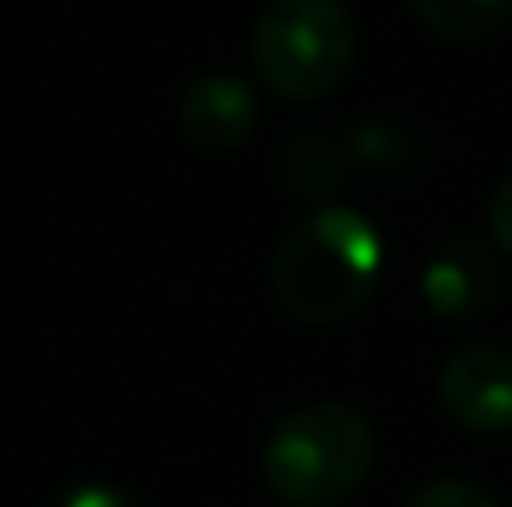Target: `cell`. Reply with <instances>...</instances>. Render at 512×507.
Wrapping results in <instances>:
<instances>
[{
  "label": "cell",
  "mask_w": 512,
  "mask_h": 507,
  "mask_svg": "<svg viewBox=\"0 0 512 507\" xmlns=\"http://www.w3.org/2000/svg\"><path fill=\"white\" fill-rule=\"evenodd\" d=\"M378 274L383 239L348 204H324L274 249V294L299 324H343L368 304Z\"/></svg>",
  "instance_id": "cell-1"
},
{
  "label": "cell",
  "mask_w": 512,
  "mask_h": 507,
  "mask_svg": "<svg viewBox=\"0 0 512 507\" xmlns=\"http://www.w3.org/2000/svg\"><path fill=\"white\" fill-rule=\"evenodd\" d=\"M373 473V428L348 403H304L264 443V483L284 507H339Z\"/></svg>",
  "instance_id": "cell-2"
},
{
  "label": "cell",
  "mask_w": 512,
  "mask_h": 507,
  "mask_svg": "<svg viewBox=\"0 0 512 507\" xmlns=\"http://www.w3.org/2000/svg\"><path fill=\"white\" fill-rule=\"evenodd\" d=\"M358 55V25L343 0H269L249 35L254 75L284 100H324Z\"/></svg>",
  "instance_id": "cell-3"
},
{
  "label": "cell",
  "mask_w": 512,
  "mask_h": 507,
  "mask_svg": "<svg viewBox=\"0 0 512 507\" xmlns=\"http://www.w3.org/2000/svg\"><path fill=\"white\" fill-rule=\"evenodd\" d=\"M438 403L468 433H512V353L498 343L453 353L438 373Z\"/></svg>",
  "instance_id": "cell-4"
},
{
  "label": "cell",
  "mask_w": 512,
  "mask_h": 507,
  "mask_svg": "<svg viewBox=\"0 0 512 507\" xmlns=\"http://www.w3.org/2000/svg\"><path fill=\"white\" fill-rule=\"evenodd\" d=\"M418 294L438 319H478L503 294V264H498L488 239L458 234L428 259V269L418 279Z\"/></svg>",
  "instance_id": "cell-5"
},
{
  "label": "cell",
  "mask_w": 512,
  "mask_h": 507,
  "mask_svg": "<svg viewBox=\"0 0 512 507\" xmlns=\"http://www.w3.org/2000/svg\"><path fill=\"white\" fill-rule=\"evenodd\" d=\"M254 115H259L254 85L244 75H234V70L199 75L184 90V105H179L184 140L199 145V150H209V155H224V150L244 145L249 130H254Z\"/></svg>",
  "instance_id": "cell-6"
},
{
  "label": "cell",
  "mask_w": 512,
  "mask_h": 507,
  "mask_svg": "<svg viewBox=\"0 0 512 507\" xmlns=\"http://www.w3.org/2000/svg\"><path fill=\"white\" fill-rule=\"evenodd\" d=\"M284 179L299 199H329L348 179V150L324 130H304L284 150Z\"/></svg>",
  "instance_id": "cell-7"
},
{
  "label": "cell",
  "mask_w": 512,
  "mask_h": 507,
  "mask_svg": "<svg viewBox=\"0 0 512 507\" xmlns=\"http://www.w3.org/2000/svg\"><path fill=\"white\" fill-rule=\"evenodd\" d=\"M408 5L438 40H453V45L488 40L512 15V0H408Z\"/></svg>",
  "instance_id": "cell-8"
},
{
  "label": "cell",
  "mask_w": 512,
  "mask_h": 507,
  "mask_svg": "<svg viewBox=\"0 0 512 507\" xmlns=\"http://www.w3.org/2000/svg\"><path fill=\"white\" fill-rule=\"evenodd\" d=\"M403 507H498L483 488H473V483H458V478H443V483H428V488H418L413 498Z\"/></svg>",
  "instance_id": "cell-9"
},
{
  "label": "cell",
  "mask_w": 512,
  "mask_h": 507,
  "mask_svg": "<svg viewBox=\"0 0 512 507\" xmlns=\"http://www.w3.org/2000/svg\"><path fill=\"white\" fill-rule=\"evenodd\" d=\"M55 507H140V498L125 493V488H115V483H80Z\"/></svg>",
  "instance_id": "cell-10"
},
{
  "label": "cell",
  "mask_w": 512,
  "mask_h": 507,
  "mask_svg": "<svg viewBox=\"0 0 512 507\" xmlns=\"http://www.w3.org/2000/svg\"><path fill=\"white\" fill-rule=\"evenodd\" d=\"M488 234H493V244L512 259V174L498 184V194H493V204H488Z\"/></svg>",
  "instance_id": "cell-11"
}]
</instances>
